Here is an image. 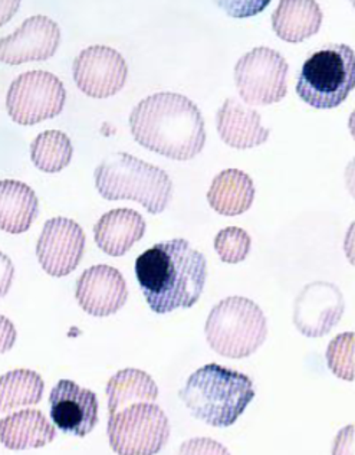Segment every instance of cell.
<instances>
[{
    "instance_id": "obj_4",
    "label": "cell",
    "mask_w": 355,
    "mask_h": 455,
    "mask_svg": "<svg viewBox=\"0 0 355 455\" xmlns=\"http://www.w3.org/2000/svg\"><path fill=\"white\" fill-rule=\"evenodd\" d=\"M95 187L106 201H136L157 215L169 206L173 183L162 167L129 153H114L102 160L94 173Z\"/></svg>"
},
{
    "instance_id": "obj_1",
    "label": "cell",
    "mask_w": 355,
    "mask_h": 455,
    "mask_svg": "<svg viewBox=\"0 0 355 455\" xmlns=\"http://www.w3.org/2000/svg\"><path fill=\"white\" fill-rule=\"evenodd\" d=\"M136 277L157 315L193 307L208 278V261L185 238L155 243L136 259Z\"/></svg>"
},
{
    "instance_id": "obj_29",
    "label": "cell",
    "mask_w": 355,
    "mask_h": 455,
    "mask_svg": "<svg viewBox=\"0 0 355 455\" xmlns=\"http://www.w3.org/2000/svg\"><path fill=\"white\" fill-rule=\"evenodd\" d=\"M16 338H18V333H16L13 323L8 317L0 315V356L8 353L15 346Z\"/></svg>"
},
{
    "instance_id": "obj_18",
    "label": "cell",
    "mask_w": 355,
    "mask_h": 455,
    "mask_svg": "<svg viewBox=\"0 0 355 455\" xmlns=\"http://www.w3.org/2000/svg\"><path fill=\"white\" fill-rule=\"evenodd\" d=\"M57 438L55 427L38 410H25L0 419V443L13 451L45 447Z\"/></svg>"
},
{
    "instance_id": "obj_5",
    "label": "cell",
    "mask_w": 355,
    "mask_h": 455,
    "mask_svg": "<svg viewBox=\"0 0 355 455\" xmlns=\"http://www.w3.org/2000/svg\"><path fill=\"white\" fill-rule=\"evenodd\" d=\"M209 346L217 355L245 359L266 340L268 323L264 311L246 297H227L213 306L204 324Z\"/></svg>"
},
{
    "instance_id": "obj_25",
    "label": "cell",
    "mask_w": 355,
    "mask_h": 455,
    "mask_svg": "<svg viewBox=\"0 0 355 455\" xmlns=\"http://www.w3.org/2000/svg\"><path fill=\"white\" fill-rule=\"evenodd\" d=\"M327 363L336 378L354 380V333H341L329 343L327 349Z\"/></svg>"
},
{
    "instance_id": "obj_11",
    "label": "cell",
    "mask_w": 355,
    "mask_h": 455,
    "mask_svg": "<svg viewBox=\"0 0 355 455\" xmlns=\"http://www.w3.org/2000/svg\"><path fill=\"white\" fill-rule=\"evenodd\" d=\"M85 232L75 220L58 217L46 220L36 243L39 264L51 277L74 273L85 251Z\"/></svg>"
},
{
    "instance_id": "obj_2",
    "label": "cell",
    "mask_w": 355,
    "mask_h": 455,
    "mask_svg": "<svg viewBox=\"0 0 355 455\" xmlns=\"http://www.w3.org/2000/svg\"><path fill=\"white\" fill-rule=\"evenodd\" d=\"M130 130L138 145L173 160L194 159L206 145L199 107L178 92L141 100L130 114Z\"/></svg>"
},
{
    "instance_id": "obj_14",
    "label": "cell",
    "mask_w": 355,
    "mask_h": 455,
    "mask_svg": "<svg viewBox=\"0 0 355 455\" xmlns=\"http://www.w3.org/2000/svg\"><path fill=\"white\" fill-rule=\"evenodd\" d=\"M51 418L62 433L87 436L99 424L97 395L74 380L61 379L50 395Z\"/></svg>"
},
{
    "instance_id": "obj_10",
    "label": "cell",
    "mask_w": 355,
    "mask_h": 455,
    "mask_svg": "<svg viewBox=\"0 0 355 455\" xmlns=\"http://www.w3.org/2000/svg\"><path fill=\"white\" fill-rule=\"evenodd\" d=\"M72 76L83 94L92 99H108L124 88L129 67L122 53L111 46L92 45L76 55Z\"/></svg>"
},
{
    "instance_id": "obj_24",
    "label": "cell",
    "mask_w": 355,
    "mask_h": 455,
    "mask_svg": "<svg viewBox=\"0 0 355 455\" xmlns=\"http://www.w3.org/2000/svg\"><path fill=\"white\" fill-rule=\"evenodd\" d=\"M74 148L64 132L46 130L31 143V160L36 169L45 173H58L71 164Z\"/></svg>"
},
{
    "instance_id": "obj_20",
    "label": "cell",
    "mask_w": 355,
    "mask_h": 455,
    "mask_svg": "<svg viewBox=\"0 0 355 455\" xmlns=\"http://www.w3.org/2000/svg\"><path fill=\"white\" fill-rule=\"evenodd\" d=\"M38 196L20 180H0V229L8 234L27 232L38 218Z\"/></svg>"
},
{
    "instance_id": "obj_8",
    "label": "cell",
    "mask_w": 355,
    "mask_h": 455,
    "mask_svg": "<svg viewBox=\"0 0 355 455\" xmlns=\"http://www.w3.org/2000/svg\"><path fill=\"white\" fill-rule=\"evenodd\" d=\"M67 90L53 74L28 71L11 84L6 95L9 117L20 125H34L55 118L64 110Z\"/></svg>"
},
{
    "instance_id": "obj_9",
    "label": "cell",
    "mask_w": 355,
    "mask_h": 455,
    "mask_svg": "<svg viewBox=\"0 0 355 455\" xmlns=\"http://www.w3.org/2000/svg\"><path fill=\"white\" fill-rule=\"evenodd\" d=\"M288 68L287 60L272 48L249 51L234 67L239 95L250 106L280 103L288 92Z\"/></svg>"
},
{
    "instance_id": "obj_17",
    "label": "cell",
    "mask_w": 355,
    "mask_h": 455,
    "mask_svg": "<svg viewBox=\"0 0 355 455\" xmlns=\"http://www.w3.org/2000/svg\"><path fill=\"white\" fill-rule=\"evenodd\" d=\"M146 228V220L134 209H114L95 224V243L106 255L122 257L143 238Z\"/></svg>"
},
{
    "instance_id": "obj_30",
    "label": "cell",
    "mask_w": 355,
    "mask_h": 455,
    "mask_svg": "<svg viewBox=\"0 0 355 455\" xmlns=\"http://www.w3.org/2000/svg\"><path fill=\"white\" fill-rule=\"evenodd\" d=\"M20 6V2H0V27L6 25L16 15Z\"/></svg>"
},
{
    "instance_id": "obj_3",
    "label": "cell",
    "mask_w": 355,
    "mask_h": 455,
    "mask_svg": "<svg viewBox=\"0 0 355 455\" xmlns=\"http://www.w3.org/2000/svg\"><path fill=\"white\" fill-rule=\"evenodd\" d=\"M178 396L197 419L215 428H227L254 401L255 387L245 373L210 363L189 376Z\"/></svg>"
},
{
    "instance_id": "obj_22",
    "label": "cell",
    "mask_w": 355,
    "mask_h": 455,
    "mask_svg": "<svg viewBox=\"0 0 355 455\" xmlns=\"http://www.w3.org/2000/svg\"><path fill=\"white\" fill-rule=\"evenodd\" d=\"M106 396L111 415L131 403H154L159 398V387L140 369H122L106 383Z\"/></svg>"
},
{
    "instance_id": "obj_7",
    "label": "cell",
    "mask_w": 355,
    "mask_h": 455,
    "mask_svg": "<svg viewBox=\"0 0 355 455\" xmlns=\"http://www.w3.org/2000/svg\"><path fill=\"white\" fill-rule=\"evenodd\" d=\"M106 433L117 454H159L170 438V424L159 405L137 403L111 414Z\"/></svg>"
},
{
    "instance_id": "obj_12",
    "label": "cell",
    "mask_w": 355,
    "mask_h": 455,
    "mask_svg": "<svg viewBox=\"0 0 355 455\" xmlns=\"http://www.w3.org/2000/svg\"><path fill=\"white\" fill-rule=\"evenodd\" d=\"M344 310V296L335 284L314 281L295 300L294 324L306 338H322L340 323Z\"/></svg>"
},
{
    "instance_id": "obj_23",
    "label": "cell",
    "mask_w": 355,
    "mask_h": 455,
    "mask_svg": "<svg viewBox=\"0 0 355 455\" xmlns=\"http://www.w3.org/2000/svg\"><path fill=\"white\" fill-rule=\"evenodd\" d=\"M45 383L31 369H15L0 376V412L20 406L36 405L43 396Z\"/></svg>"
},
{
    "instance_id": "obj_15",
    "label": "cell",
    "mask_w": 355,
    "mask_h": 455,
    "mask_svg": "<svg viewBox=\"0 0 355 455\" xmlns=\"http://www.w3.org/2000/svg\"><path fill=\"white\" fill-rule=\"evenodd\" d=\"M75 299L88 315L106 317L124 307L129 290L117 268L101 264L90 267L78 277Z\"/></svg>"
},
{
    "instance_id": "obj_28",
    "label": "cell",
    "mask_w": 355,
    "mask_h": 455,
    "mask_svg": "<svg viewBox=\"0 0 355 455\" xmlns=\"http://www.w3.org/2000/svg\"><path fill=\"white\" fill-rule=\"evenodd\" d=\"M15 278V267L8 255L0 252V300L8 296Z\"/></svg>"
},
{
    "instance_id": "obj_19",
    "label": "cell",
    "mask_w": 355,
    "mask_h": 455,
    "mask_svg": "<svg viewBox=\"0 0 355 455\" xmlns=\"http://www.w3.org/2000/svg\"><path fill=\"white\" fill-rule=\"evenodd\" d=\"M254 180L239 169L220 172L209 188V205L224 217L242 215L254 205Z\"/></svg>"
},
{
    "instance_id": "obj_6",
    "label": "cell",
    "mask_w": 355,
    "mask_h": 455,
    "mask_svg": "<svg viewBox=\"0 0 355 455\" xmlns=\"http://www.w3.org/2000/svg\"><path fill=\"white\" fill-rule=\"evenodd\" d=\"M354 81L355 55L351 46L328 44L303 65L296 94L308 106L329 110L344 103L354 88Z\"/></svg>"
},
{
    "instance_id": "obj_21",
    "label": "cell",
    "mask_w": 355,
    "mask_h": 455,
    "mask_svg": "<svg viewBox=\"0 0 355 455\" xmlns=\"http://www.w3.org/2000/svg\"><path fill=\"white\" fill-rule=\"evenodd\" d=\"M321 8L314 0H282L272 13L275 34L291 44L305 41L320 31Z\"/></svg>"
},
{
    "instance_id": "obj_27",
    "label": "cell",
    "mask_w": 355,
    "mask_h": 455,
    "mask_svg": "<svg viewBox=\"0 0 355 455\" xmlns=\"http://www.w3.org/2000/svg\"><path fill=\"white\" fill-rule=\"evenodd\" d=\"M180 452L182 454H194V452L197 454H227V450L216 441L197 438V440H190L183 444Z\"/></svg>"
},
{
    "instance_id": "obj_26",
    "label": "cell",
    "mask_w": 355,
    "mask_h": 455,
    "mask_svg": "<svg viewBox=\"0 0 355 455\" xmlns=\"http://www.w3.org/2000/svg\"><path fill=\"white\" fill-rule=\"evenodd\" d=\"M252 248L249 234L238 227L225 228L215 236V251L226 264H238L246 259Z\"/></svg>"
},
{
    "instance_id": "obj_13",
    "label": "cell",
    "mask_w": 355,
    "mask_h": 455,
    "mask_svg": "<svg viewBox=\"0 0 355 455\" xmlns=\"http://www.w3.org/2000/svg\"><path fill=\"white\" fill-rule=\"evenodd\" d=\"M61 44V29L55 20L43 15L32 16L13 34L0 39V62L20 65L46 61Z\"/></svg>"
},
{
    "instance_id": "obj_16",
    "label": "cell",
    "mask_w": 355,
    "mask_h": 455,
    "mask_svg": "<svg viewBox=\"0 0 355 455\" xmlns=\"http://www.w3.org/2000/svg\"><path fill=\"white\" fill-rule=\"evenodd\" d=\"M216 127L220 139L238 150L264 145L271 134V130L262 125L261 114L233 97L225 100L216 114Z\"/></svg>"
}]
</instances>
